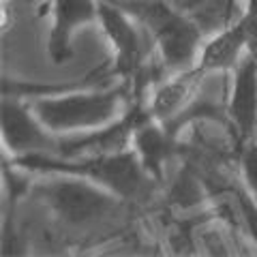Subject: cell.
Segmentation results:
<instances>
[{
    "label": "cell",
    "instance_id": "6da1fadb",
    "mask_svg": "<svg viewBox=\"0 0 257 257\" xmlns=\"http://www.w3.org/2000/svg\"><path fill=\"white\" fill-rule=\"evenodd\" d=\"M9 163L26 170L32 176L43 174H69L79 176L88 182L116 193L131 206L148 204L159 184L142 165L135 148L118 152H99V155H77V157H58V155H24L9 157Z\"/></svg>",
    "mask_w": 257,
    "mask_h": 257
},
{
    "label": "cell",
    "instance_id": "7a4b0ae2",
    "mask_svg": "<svg viewBox=\"0 0 257 257\" xmlns=\"http://www.w3.org/2000/svg\"><path fill=\"white\" fill-rule=\"evenodd\" d=\"M32 182V195L54 214L62 231H99L118 221L131 204L116 193L79 176L43 174Z\"/></svg>",
    "mask_w": 257,
    "mask_h": 257
},
{
    "label": "cell",
    "instance_id": "3957f363",
    "mask_svg": "<svg viewBox=\"0 0 257 257\" xmlns=\"http://www.w3.org/2000/svg\"><path fill=\"white\" fill-rule=\"evenodd\" d=\"M128 84L114 88H88V84L64 92L41 94L30 103L37 118L47 131L58 138L90 133L118 120L131 105L133 96Z\"/></svg>",
    "mask_w": 257,
    "mask_h": 257
},
{
    "label": "cell",
    "instance_id": "277c9868",
    "mask_svg": "<svg viewBox=\"0 0 257 257\" xmlns=\"http://www.w3.org/2000/svg\"><path fill=\"white\" fill-rule=\"evenodd\" d=\"M120 7L146 28L165 73H178L197 62L204 45L202 30L195 20L174 9L170 0H120Z\"/></svg>",
    "mask_w": 257,
    "mask_h": 257
},
{
    "label": "cell",
    "instance_id": "5b68a950",
    "mask_svg": "<svg viewBox=\"0 0 257 257\" xmlns=\"http://www.w3.org/2000/svg\"><path fill=\"white\" fill-rule=\"evenodd\" d=\"M99 26L109 41L114 56H111V77H120L131 88L133 99H142L148 86V54L152 39L146 28L126 13L118 3L99 0Z\"/></svg>",
    "mask_w": 257,
    "mask_h": 257
},
{
    "label": "cell",
    "instance_id": "8992f818",
    "mask_svg": "<svg viewBox=\"0 0 257 257\" xmlns=\"http://www.w3.org/2000/svg\"><path fill=\"white\" fill-rule=\"evenodd\" d=\"M0 126H3L5 152H9L13 159L24 155H58L60 150L62 138L47 131L37 118L32 105L20 96L3 94Z\"/></svg>",
    "mask_w": 257,
    "mask_h": 257
},
{
    "label": "cell",
    "instance_id": "52a82bcc",
    "mask_svg": "<svg viewBox=\"0 0 257 257\" xmlns=\"http://www.w3.org/2000/svg\"><path fill=\"white\" fill-rule=\"evenodd\" d=\"M225 114L238 146L257 138V60L248 52L234 69V84Z\"/></svg>",
    "mask_w": 257,
    "mask_h": 257
},
{
    "label": "cell",
    "instance_id": "ba28073f",
    "mask_svg": "<svg viewBox=\"0 0 257 257\" xmlns=\"http://www.w3.org/2000/svg\"><path fill=\"white\" fill-rule=\"evenodd\" d=\"M52 28L47 54L54 64L73 58V37L86 24L99 22V0H50Z\"/></svg>",
    "mask_w": 257,
    "mask_h": 257
},
{
    "label": "cell",
    "instance_id": "9c48e42d",
    "mask_svg": "<svg viewBox=\"0 0 257 257\" xmlns=\"http://www.w3.org/2000/svg\"><path fill=\"white\" fill-rule=\"evenodd\" d=\"M248 32H251V22L244 15L236 22L223 26L212 39L202 45L197 56L195 67L204 75L210 73H234V69L240 64L242 56L246 54Z\"/></svg>",
    "mask_w": 257,
    "mask_h": 257
},
{
    "label": "cell",
    "instance_id": "30bf717a",
    "mask_svg": "<svg viewBox=\"0 0 257 257\" xmlns=\"http://www.w3.org/2000/svg\"><path fill=\"white\" fill-rule=\"evenodd\" d=\"M131 146L138 152L146 172L157 182H163V165L182 152L178 135L167 131L157 118L150 116V111L142 118V122L135 128Z\"/></svg>",
    "mask_w": 257,
    "mask_h": 257
},
{
    "label": "cell",
    "instance_id": "8fae6325",
    "mask_svg": "<svg viewBox=\"0 0 257 257\" xmlns=\"http://www.w3.org/2000/svg\"><path fill=\"white\" fill-rule=\"evenodd\" d=\"M206 75L199 71L195 64L191 69L178 71L172 73L170 79L161 82L155 92L150 94V101L146 103V107L150 111L152 118H157L159 122H170L178 114H182L197 96L199 84Z\"/></svg>",
    "mask_w": 257,
    "mask_h": 257
},
{
    "label": "cell",
    "instance_id": "7c38bea8",
    "mask_svg": "<svg viewBox=\"0 0 257 257\" xmlns=\"http://www.w3.org/2000/svg\"><path fill=\"white\" fill-rule=\"evenodd\" d=\"M238 163L242 182L257 202V138L248 140L238 146Z\"/></svg>",
    "mask_w": 257,
    "mask_h": 257
},
{
    "label": "cell",
    "instance_id": "4fadbf2b",
    "mask_svg": "<svg viewBox=\"0 0 257 257\" xmlns=\"http://www.w3.org/2000/svg\"><path fill=\"white\" fill-rule=\"evenodd\" d=\"M231 195L236 199V210L240 221L244 225L246 236L253 240V244L257 246V202L253 199V195L248 193V189L244 187H236L231 189Z\"/></svg>",
    "mask_w": 257,
    "mask_h": 257
},
{
    "label": "cell",
    "instance_id": "5bb4252c",
    "mask_svg": "<svg viewBox=\"0 0 257 257\" xmlns=\"http://www.w3.org/2000/svg\"><path fill=\"white\" fill-rule=\"evenodd\" d=\"M238 9H240V0H223V26L242 18V13Z\"/></svg>",
    "mask_w": 257,
    "mask_h": 257
},
{
    "label": "cell",
    "instance_id": "9a60e30c",
    "mask_svg": "<svg viewBox=\"0 0 257 257\" xmlns=\"http://www.w3.org/2000/svg\"><path fill=\"white\" fill-rule=\"evenodd\" d=\"M246 52L257 60V24H253V22H251V32H248V45H246Z\"/></svg>",
    "mask_w": 257,
    "mask_h": 257
},
{
    "label": "cell",
    "instance_id": "2e32d148",
    "mask_svg": "<svg viewBox=\"0 0 257 257\" xmlns=\"http://www.w3.org/2000/svg\"><path fill=\"white\" fill-rule=\"evenodd\" d=\"M244 18L248 22H253L257 24V0H246V5H244Z\"/></svg>",
    "mask_w": 257,
    "mask_h": 257
},
{
    "label": "cell",
    "instance_id": "e0dca14e",
    "mask_svg": "<svg viewBox=\"0 0 257 257\" xmlns=\"http://www.w3.org/2000/svg\"><path fill=\"white\" fill-rule=\"evenodd\" d=\"M107 3H118V0H107Z\"/></svg>",
    "mask_w": 257,
    "mask_h": 257
}]
</instances>
